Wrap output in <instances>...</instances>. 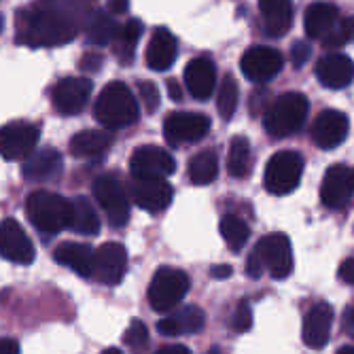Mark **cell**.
Listing matches in <instances>:
<instances>
[{"label": "cell", "mask_w": 354, "mask_h": 354, "mask_svg": "<svg viewBox=\"0 0 354 354\" xmlns=\"http://www.w3.org/2000/svg\"><path fill=\"white\" fill-rule=\"evenodd\" d=\"M130 172L134 178H166L176 172V162L168 151L145 145L132 153Z\"/></svg>", "instance_id": "12"}, {"label": "cell", "mask_w": 354, "mask_h": 354, "mask_svg": "<svg viewBox=\"0 0 354 354\" xmlns=\"http://www.w3.org/2000/svg\"><path fill=\"white\" fill-rule=\"evenodd\" d=\"M41 130L39 125L28 121H11L0 127V155L7 162L26 159L32 151H37Z\"/></svg>", "instance_id": "9"}, {"label": "cell", "mask_w": 354, "mask_h": 354, "mask_svg": "<svg viewBox=\"0 0 354 354\" xmlns=\"http://www.w3.org/2000/svg\"><path fill=\"white\" fill-rule=\"evenodd\" d=\"M93 113L106 130H121L138 121L140 109L132 89L121 81H113L98 95Z\"/></svg>", "instance_id": "2"}, {"label": "cell", "mask_w": 354, "mask_h": 354, "mask_svg": "<svg viewBox=\"0 0 354 354\" xmlns=\"http://www.w3.org/2000/svg\"><path fill=\"white\" fill-rule=\"evenodd\" d=\"M0 354H19V344L11 337H0Z\"/></svg>", "instance_id": "43"}, {"label": "cell", "mask_w": 354, "mask_h": 354, "mask_svg": "<svg viewBox=\"0 0 354 354\" xmlns=\"http://www.w3.org/2000/svg\"><path fill=\"white\" fill-rule=\"evenodd\" d=\"M127 7H130L127 0H109V13L111 15H123L127 11Z\"/></svg>", "instance_id": "44"}, {"label": "cell", "mask_w": 354, "mask_h": 354, "mask_svg": "<svg viewBox=\"0 0 354 354\" xmlns=\"http://www.w3.org/2000/svg\"><path fill=\"white\" fill-rule=\"evenodd\" d=\"M102 354H123L121 350H117V348H109V350H104Z\"/></svg>", "instance_id": "50"}, {"label": "cell", "mask_w": 354, "mask_h": 354, "mask_svg": "<svg viewBox=\"0 0 354 354\" xmlns=\"http://www.w3.org/2000/svg\"><path fill=\"white\" fill-rule=\"evenodd\" d=\"M189 276L176 268H159L149 284V304L155 312L174 310L189 293Z\"/></svg>", "instance_id": "6"}, {"label": "cell", "mask_w": 354, "mask_h": 354, "mask_svg": "<svg viewBox=\"0 0 354 354\" xmlns=\"http://www.w3.org/2000/svg\"><path fill=\"white\" fill-rule=\"evenodd\" d=\"M210 276L212 278H230L232 276V266H216V268H212L210 270Z\"/></svg>", "instance_id": "47"}, {"label": "cell", "mask_w": 354, "mask_h": 354, "mask_svg": "<svg viewBox=\"0 0 354 354\" xmlns=\"http://www.w3.org/2000/svg\"><path fill=\"white\" fill-rule=\"evenodd\" d=\"M352 268H354V259L352 257H348V259L342 263V268H339V278L344 280V282H348V284H352L354 282V272H352Z\"/></svg>", "instance_id": "42"}, {"label": "cell", "mask_w": 354, "mask_h": 354, "mask_svg": "<svg viewBox=\"0 0 354 354\" xmlns=\"http://www.w3.org/2000/svg\"><path fill=\"white\" fill-rule=\"evenodd\" d=\"M178 53V41L168 28H157L147 45V66L155 73L168 71Z\"/></svg>", "instance_id": "23"}, {"label": "cell", "mask_w": 354, "mask_h": 354, "mask_svg": "<svg viewBox=\"0 0 354 354\" xmlns=\"http://www.w3.org/2000/svg\"><path fill=\"white\" fill-rule=\"evenodd\" d=\"M206 354H221V350H218V348H210V350H208Z\"/></svg>", "instance_id": "51"}, {"label": "cell", "mask_w": 354, "mask_h": 354, "mask_svg": "<svg viewBox=\"0 0 354 354\" xmlns=\"http://www.w3.org/2000/svg\"><path fill=\"white\" fill-rule=\"evenodd\" d=\"M210 132V119L202 113H170L164 121V136L172 147L200 142Z\"/></svg>", "instance_id": "10"}, {"label": "cell", "mask_w": 354, "mask_h": 354, "mask_svg": "<svg viewBox=\"0 0 354 354\" xmlns=\"http://www.w3.org/2000/svg\"><path fill=\"white\" fill-rule=\"evenodd\" d=\"M304 174V159L295 151H278L266 166V189L272 196H286L297 189Z\"/></svg>", "instance_id": "8"}, {"label": "cell", "mask_w": 354, "mask_h": 354, "mask_svg": "<svg viewBox=\"0 0 354 354\" xmlns=\"http://www.w3.org/2000/svg\"><path fill=\"white\" fill-rule=\"evenodd\" d=\"M127 193L138 208L151 214L166 210L174 198V189L166 178H134V183L127 187Z\"/></svg>", "instance_id": "14"}, {"label": "cell", "mask_w": 354, "mask_h": 354, "mask_svg": "<svg viewBox=\"0 0 354 354\" xmlns=\"http://www.w3.org/2000/svg\"><path fill=\"white\" fill-rule=\"evenodd\" d=\"M348 117L339 111H333V109H327L323 113H318V117L314 119L312 123V130H310V136H312V142L320 149H335L339 147L346 136H348Z\"/></svg>", "instance_id": "18"}, {"label": "cell", "mask_w": 354, "mask_h": 354, "mask_svg": "<svg viewBox=\"0 0 354 354\" xmlns=\"http://www.w3.org/2000/svg\"><path fill=\"white\" fill-rule=\"evenodd\" d=\"M142 37V24L138 19H127L125 24H119L117 28V35L113 39V51L115 57L119 59V64L123 66H130L134 62L136 55V45Z\"/></svg>", "instance_id": "30"}, {"label": "cell", "mask_w": 354, "mask_h": 354, "mask_svg": "<svg viewBox=\"0 0 354 354\" xmlns=\"http://www.w3.org/2000/svg\"><path fill=\"white\" fill-rule=\"evenodd\" d=\"M166 85H168V93H170V98H172V100H176V102H178V100H183V89H180L178 81L170 79Z\"/></svg>", "instance_id": "46"}, {"label": "cell", "mask_w": 354, "mask_h": 354, "mask_svg": "<svg viewBox=\"0 0 354 354\" xmlns=\"http://www.w3.org/2000/svg\"><path fill=\"white\" fill-rule=\"evenodd\" d=\"M337 354H354V348L352 346H344V348L337 350Z\"/></svg>", "instance_id": "49"}, {"label": "cell", "mask_w": 354, "mask_h": 354, "mask_svg": "<svg viewBox=\"0 0 354 354\" xmlns=\"http://www.w3.org/2000/svg\"><path fill=\"white\" fill-rule=\"evenodd\" d=\"M53 259L59 266H66L83 278L91 276L93 268V248L81 242H62L53 250Z\"/></svg>", "instance_id": "27"}, {"label": "cell", "mask_w": 354, "mask_h": 354, "mask_svg": "<svg viewBox=\"0 0 354 354\" xmlns=\"http://www.w3.org/2000/svg\"><path fill=\"white\" fill-rule=\"evenodd\" d=\"M206 325V314L198 306H185L178 312L166 316L164 320L157 323V331L168 337L176 335H191V333H200Z\"/></svg>", "instance_id": "24"}, {"label": "cell", "mask_w": 354, "mask_h": 354, "mask_svg": "<svg viewBox=\"0 0 354 354\" xmlns=\"http://www.w3.org/2000/svg\"><path fill=\"white\" fill-rule=\"evenodd\" d=\"M316 79L329 89H342L352 83V59L342 53H327L316 62Z\"/></svg>", "instance_id": "22"}, {"label": "cell", "mask_w": 354, "mask_h": 354, "mask_svg": "<svg viewBox=\"0 0 354 354\" xmlns=\"http://www.w3.org/2000/svg\"><path fill=\"white\" fill-rule=\"evenodd\" d=\"M81 71L83 73H100V66H102V55L95 53V51H87L83 57H81Z\"/></svg>", "instance_id": "40"}, {"label": "cell", "mask_w": 354, "mask_h": 354, "mask_svg": "<svg viewBox=\"0 0 354 354\" xmlns=\"http://www.w3.org/2000/svg\"><path fill=\"white\" fill-rule=\"evenodd\" d=\"M284 57L278 49L254 45L240 57V71L252 83H266L282 71Z\"/></svg>", "instance_id": "11"}, {"label": "cell", "mask_w": 354, "mask_h": 354, "mask_svg": "<svg viewBox=\"0 0 354 354\" xmlns=\"http://www.w3.org/2000/svg\"><path fill=\"white\" fill-rule=\"evenodd\" d=\"M238 100H240V89H238V83L232 75H225L223 83H221V89H218V98H216V106H218V113L225 121H230L238 109Z\"/></svg>", "instance_id": "35"}, {"label": "cell", "mask_w": 354, "mask_h": 354, "mask_svg": "<svg viewBox=\"0 0 354 354\" xmlns=\"http://www.w3.org/2000/svg\"><path fill=\"white\" fill-rule=\"evenodd\" d=\"M227 170L234 178H248L252 172V153L246 136H234L227 153Z\"/></svg>", "instance_id": "33"}, {"label": "cell", "mask_w": 354, "mask_h": 354, "mask_svg": "<svg viewBox=\"0 0 354 354\" xmlns=\"http://www.w3.org/2000/svg\"><path fill=\"white\" fill-rule=\"evenodd\" d=\"M352 41V17H346V19H339L337 26L329 32L327 39L323 41V47L325 49H337V47H344Z\"/></svg>", "instance_id": "37"}, {"label": "cell", "mask_w": 354, "mask_h": 354, "mask_svg": "<svg viewBox=\"0 0 354 354\" xmlns=\"http://www.w3.org/2000/svg\"><path fill=\"white\" fill-rule=\"evenodd\" d=\"M123 342L134 354H142V350L149 346V329L142 320H138V318L132 320L130 327H127L123 333Z\"/></svg>", "instance_id": "36"}, {"label": "cell", "mask_w": 354, "mask_h": 354, "mask_svg": "<svg viewBox=\"0 0 354 354\" xmlns=\"http://www.w3.org/2000/svg\"><path fill=\"white\" fill-rule=\"evenodd\" d=\"M62 166H64L62 155L55 149L47 147L41 151H32L24 159L21 174L30 183H49L62 174Z\"/></svg>", "instance_id": "20"}, {"label": "cell", "mask_w": 354, "mask_h": 354, "mask_svg": "<svg viewBox=\"0 0 354 354\" xmlns=\"http://www.w3.org/2000/svg\"><path fill=\"white\" fill-rule=\"evenodd\" d=\"M185 85L189 89V93L193 95L196 100L204 102L208 100L214 85H216V68H214V62L208 57H196L187 64L185 68Z\"/></svg>", "instance_id": "21"}, {"label": "cell", "mask_w": 354, "mask_h": 354, "mask_svg": "<svg viewBox=\"0 0 354 354\" xmlns=\"http://www.w3.org/2000/svg\"><path fill=\"white\" fill-rule=\"evenodd\" d=\"M93 196L113 227H125L127 221H130V193H127V185L115 174H102L93 183Z\"/></svg>", "instance_id": "5"}, {"label": "cell", "mask_w": 354, "mask_h": 354, "mask_svg": "<svg viewBox=\"0 0 354 354\" xmlns=\"http://www.w3.org/2000/svg\"><path fill=\"white\" fill-rule=\"evenodd\" d=\"M259 13L263 19V32L272 39L284 37L293 24L291 0H259Z\"/></svg>", "instance_id": "25"}, {"label": "cell", "mask_w": 354, "mask_h": 354, "mask_svg": "<svg viewBox=\"0 0 354 354\" xmlns=\"http://www.w3.org/2000/svg\"><path fill=\"white\" fill-rule=\"evenodd\" d=\"M117 28H119V24H117L115 15H111L109 11H102V9H93L83 26L87 43L95 45V47L111 45L117 35Z\"/></svg>", "instance_id": "29"}, {"label": "cell", "mask_w": 354, "mask_h": 354, "mask_svg": "<svg viewBox=\"0 0 354 354\" xmlns=\"http://www.w3.org/2000/svg\"><path fill=\"white\" fill-rule=\"evenodd\" d=\"M127 270V250L119 242H106L93 250L91 276L106 286H115L123 280Z\"/></svg>", "instance_id": "15"}, {"label": "cell", "mask_w": 354, "mask_h": 354, "mask_svg": "<svg viewBox=\"0 0 354 354\" xmlns=\"http://www.w3.org/2000/svg\"><path fill=\"white\" fill-rule=\"evenodd\" d=\"M339 11L331 3H314L306 9V35L314 41L323 43L329 32L337 26L339 21Z\"/></svg>", "instance_id": "26"}, {"label": "cell", "mask_w": 354, "mask_h": 354, "mask_svg": "<svg viewBox=\"0 0 354 354\" xmlns=\"http://www.w3.org/2000/svg\"><path fill=\"white\" fill-rule=\"evenodd\" d=\"M252 254L259 259L263 272L268 270L274 280H284L293 272V248L286 234H268L254 244Z\"/></svg>", "instance_id": "7"}, {"label": "cell", "mask_w": 354, "mask_h": 354, "mask_svg": "<svg viewBox=\"0 0 354 354\" xmlns=\"http://www.w3.org/2000/svg\"><path fill=\"white\" fill-rule=\"evenodd\" d=\"M68 230L81 236H95L100 232V218L98 212L91 206L85 196H77L71 200V216H68Z\"/></svg>", "instance_id": "31"}, {"label": "cell", "mask_w": 354, "mask_h": 354, "mask_svg": "<svg viewBox=\"0 0 354 354\" xmlns=\"http://www.w3.org/2000/svg\"><path fill=\"white\" fill-rule=\"evenodd\" d=\"M344 329H348V333H352V306H348L344 312Z\"/></svg>", "instance_id": "48"}, {"label": "cell", "mask_w": 354, "mask_h": 354, "mask_svg": "<svg viewBox=\"0 0 354 354\" xmlns=\"http://www.w3.org/2000/svg\"><path fill=\"white\" fill-rule=\"evenodd\" d=\"M91 81L89 79H79V77H66L55 83L51 89V102L53 109L59 115H79L91 95Z\"/></svg>", "instance_id": "16"}, {"label": "cell", "mask_w": 354, "mask_h": 354, "mask_svg": "<svg viewBox=\"0 0 354 354\" xmlns=\"http://www.w3.org/2000/svg\"><path fill=\"white\" fill-rule=\"evenodd\" d=\"M221 236H223L225 244H227L234 252H240L250 238V227L240 216L225 214L221 218Z\"/></svg>", "instance_id": "34"}, {"label": "cell", "mask_w": 354, "mask_h": 354, "mask_svg": "<svg viewBox=\"0 0 354 354\" xmlns=\"http://www.w3.org/2000/svg\"><path fill=\"white\" fill-rule=\"evenodd\" d=\"M354 191V174L346 164H335L325 172L320 185V200L331 210H342L350 204Z\"/></svg>", "instance_id": "17"}, {"label": "cell", "mask_w": 354, "mask_h": 354, "mask_svg": "<svg viewBox=\"0 0 354 354\" xmlns=\"http://www.w3.org/2000/svg\"><path fill=\"white\" fill-rule=\"evenodd\" d=\"M91 11L93 0H39L17 11L15 39L32 49L66 45L77 39Z\"/></svg>", "instance_id": "1"}, {"label": "cell", "mask_w": 354, "mask_h": 354, "mask_svg": "<svg viewBox=\"0 0 354 354\" xmlns=\"http://www.w3.org/2000/svg\"><path fill=\"white\" fill-rule=\"evenodd\" d=\"M333 327V308L327 301L314 304L304 318V342L312 350L325 348L331 337Z\"/></svg>", "instance_id": "19"}, {"label": "cell", "mask_w": 354, "mask_h": 354, "mask_svg": "<svg viewBox=\"0 0 354 354\" xmlns=\"http://www.w3.org/2000/svg\"><path fill=\"white\" fill-rule=\"evenodd\" d=\"M308 57H310V49H308V45H306V43H301V41L293 43V47H291V59H293V64H295L297 68H301V66H304Z\"/></svg>", "instance_id": "41"}, {"label": "cell", "mask_w": 354, "mask_h": 354, "mask_svg": "<svg viewBox=\"0 0 354 354\" xmlns=\"http://www.w3.org/2000/svg\"><path fill=\"white\" fill-rule=\"evenodd\" d=\"M35 244L24 227L13 216H7L0 223V257L17 266H30L35 261Z\"/></svg>", "instance_id": "13"}, {"label": "cell", "mask_w": 354, "mask_h": 354, "mask_svg": "<svg viewBox=\"0 0 354 354\" xmlns=\"http://www.w3.org/2000/svg\"><path fill=\"white\" fill-rule=\"evenodd\" d=\"M230 325H232V329L236 333H246L252 327V310H250L248 301H240L238 304V308L232 314Z\"/></svg>", "instance_id": "38"}, {"label": "cell", "mask_w": 354, "mask_h": 354, "mask_svg": "<svg viewBox=\"0 0 354 354\" xmlns=\"http://www.w3.org/2000/svg\"><path fill=\"white\" fill-rule=\"evenodd\" d=\"M155 354H191V350H189L187 346L172 344V346H164V348H159Z\"/></svg>", "instance_id": "45"}, {"label": "cell", "mask_w": 354, "mask_h": 354, "mask_svg": "<svg viewBox=\"0 0 354 354\" xmlns=\"http://www.w3.org/2000/svg\"><path fill=\"white\" fill-rule=\"evenodd\" d=\"M308 117V98L299 91L282 93L263 115V125L270 138H288L301 130Z\"/></svg>", "instance_id": "3"}, {"label": "cell", "mask_w": 354, "mask_h": 354, "mask_svg": "<svg viewBox=\"0 0 354 354\" xmlns=\"http://www.w3.org/2000/svg\"><path fill=\"white\" fill-rule=\"evenodd\" d=\"M26 214L30 223L41 234L55 236L68 227L71 216V200L57 196L53 191H35L26 200Z\"/></svg>", "instance_id": "4"}, {"label": "cell", "mask_w": 354, "mask_h": 354, "mask_svg": "<svg viewBox=\"0 0 354 354\" xmlns=\"http://www.w3.org/2000/svg\"><path fill=\"white\" fill-rule=\"evenodd\" d=\"M138 93H140V100L142 106L149 113H155L159 106V89L153 81H138Z\"/></svg>", "instance_id": "39"}, {"label": "cell", "mask_w": 354, "mask_h": 354, "mask_svg": "<svg viewBox=\"0 0 354 354\" xmlns=\"http://www.w3.org/2000/svg\"><path fill=\"white\" fill-rule=\"evenodd\" d=\"M111 145H113V134L109 130H81L71 138L68 151L77 159H91L109 151Z\"/></svg>", "instance_id": "28"}, {"label": "cell", "mask_w": 354, "mask_h": 354, "mask_svg": "<svg viewBox=\"0 0 354 354\" xmlns=\"http://www.w3.org/2000/svg\"><path fill=\"white\" fill-rule=\"evenodd\" d=\"M187 172L193 185H210L218 174V157L212 149L196 153L187 164Z\"/></svg>", "instance_id": "32"}]
</instances>
